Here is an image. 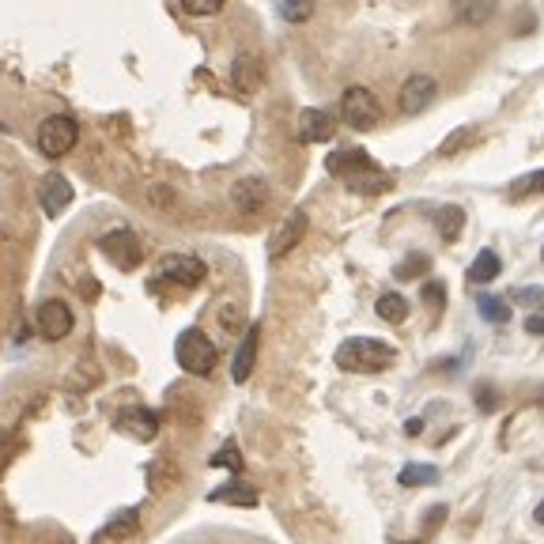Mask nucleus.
<instances>
[{
  "label": "nucleus",
  "mask_w": 544,
  "mask_h": 544,
  "mask_svg": "<svg viewBox=\"0 0 544 544\" xmlns=\"http://www.w3.org/2000/svg\"><path fill=\"white\" fill-rule=\"evenodd\" d=\"M182 12H189V16H220L223 4L220 0H186Z\"/></svg>",
  "instance_id": "28"
},
{
  "label": "nucleus",
  "mask_w": 544,
  "mask_h": 544,
  "mask_svg": "<svg viewBox=\"0 0 544 544\" xmlns=\"http://www.w3.org/2000/svg\"><path fill=\"white\" fill-rule=\"evenodd\" d=\"M99 250H102V257L121 272H133L136 265L144 261V246H140L136 231H129V227H114V231H106V235L99 238Z\"/></svg>",
  "instance_id": "4"
},
{
  "label": "nucleus",
  "mask_w": 544,
  "mask_h": 544,
  "mask_svg": "<svg viewBox=\"0 0 544 544\" xmlns=\"http://www.w3.org/2000/svg\"><path fill=\"white\" fill-rule=\"evenodd\" d=\"M518 193H544V170H537V174L522 178V182H518Z\"/></svg>",
  "instance_id": "32"
},
{
  "label": "nucleus",
  "mask_w": 544,
  "mask_h": 544,
  "mask_svg": "<svg viewBox=\"0 0 544 544\" xmlns=\"http://www.w3.org/2000/svg\"><path fill=\"white\" fill-rule=\"evenodd\" d=\"M118 427L133 431L136 439H152L155 427H159V420H155L148 408H129V412H121V416H118Z\"/></svg>",
  "instance_id": "17"
},
{
  "label": "nucleus",
  "mask_w": 544,
  "mask_h": 544,
  "mask_svg": "<svg viewBox=\"0 0 544 544\" xmlns=\"http://www.w3.org/2000/svg\"><path fill=\"white\" fill-rule=\"evenodd\" d=\"M212 503H231V507H254L257 503V492L250 484H242V480H231V484H223L216 492L208 495Z\"/></svg>",
  "instance_id": "18"
},
{
  "label": "nucleus",
  "mask_w": 544,
  "mask_h": 544,
  "mask_svg": "<svg viewBox=\"0 0 544 544\" xmlns=\"http://www.w3.org/2000/svg\"><path fill=\"white\" fill-rule=\"evenodd\" d=\"M72 306L65 299H46V303H38L34 310V325H38V333L46 340H65L72 333Z\"/></svg>",
  "instance_id": "6"
},
{
  "label": "nucleus",
  "mask_w": 544,
  "mask_h": 544,
  "mask_svg": "<svg viewBox=\"0 0 544 544\" xmlns=\"http://www.w3.org/2000/svg\"><path fill=\"white\" fill-rule=\"evenodd\" d=\"M348 182V189L352 193H382V189H390V174L386 170H359V174H352V178H344Z\"/></svg>",
  "instance_id": "20"
},
{
  "label": "nucleus",
  "mask_w": 544,
  "mask_h": 544,
  "mask_svg": "<svg viewBox=\"0 0 544 544\" xmlns=\"http://www.w3.org/2000/svg\"><path fill=\"white\" fill-rule=\"evenodd\" d=\"M231 201H235V208L242 216H254V212H261V208L269 204V189H265L261 178H242V182H235V189H231Z\"/></svg>",
  "instance_id": "11"
},
{
  "label": "nucleus",
  "mask_w": 544,
  "mask_h": 544,
  "mask_svg": "<svg viewBox=\"0 0 544 544\" xmlns=\"http://www.w3.org/2000/svg\"><path fill=\"white\" fill-rule=\"evenodd\" d=\"M514 303H522V306H544V288H518V291H514Z\"/></svg>",
  "instance_id": "30"
},
{
  "label": "nucleus",
  "mask_w": 544,
  "mask_h": 544,
  "mask_svg": "<svg viewBox=\"0 0 544 544\" xmlns=\"http://www.w3.org/2000/svg\"><path fill=\"white\" fill-rule=\"evenodd\" d=\"M397 352L390 344L374 337H348L337 348V367L340 371H352V374H378V371H390Z\"/></svg>",
  "instance_id": "1"
},
{
  "label": "nucleus",
  "mask_w": 544,
  "mask_h": 544,
  "mask_svg": "<svg viewBox=\"0 0 544 544\" xmlns=\"http://www.w3.org/2000/svg\"><path fill=\"white\" fill-rule=\"evenodd\" d=\"M257 337H261V329H257V325H250V329L242 333V344H238V352H235V367H231V378H235V382H246V378H250V371H254Z\"/></svg>",
  "instance_id": "14"
},
{
  "label": "nucleus",
  "mask_w": 544,
  "mask_h": 544,
  "mask_svg": "<svg viewBox=\"0 0 544 544\" xmlns=\"http://www.w3.org/2000/svg\"><path fill=\"white\" fill-rule=\"evenodd\" d=\"M499 269H503V261H499V254H492V250H480V254L473 257V265H469V284H492L495 276H499Z\"/></svg>",
  "instance_id": "19"
},
{
  "label": "nucleus",
  "mask_w": 544,
  "mask_h": 544,
  "mask_svg": "<svg viewBox=\"0 0 544 544\" xmlns=\"http://www.w3.org/2000/svg\"><path fill=\"white\" fill-rule=\"evenodd\" d=\"M495 405H499V401H495V390H484V386H480V390H476V408H480V412H492Z\"/></svg>",
  "instance_id": "33"
},
{
  "label": "nucleus",
  "mask_w": 544,
  "mask_h": 544,
  "mask_svg": "<svg viewBox=\"0 0 544 544\" xmlns=\"http://www.w3.org/2000/svg\"><path fill=\"white\" fill-rule=\"evenodd\" d=\"M378 318L382 322H393V325H401L408 318V303H405V295H397V291H386L382 299H378Z\"/></svg>",
  "instance_id": "21"
},
{
  "label": "nucleus",
  "mask_w": 544,
  "mask_h": 544,
  "mask_svg": "<svg viewBox=\"0 0 544 544\" xmlns=\"http://www.w3.org/2000/svg\"><path fill=\"white\" fill-rule=\"evenodd\" d=\"M495 16V4H480V0H473V4H461L458 8V19L461 23H484V19Z\"/></svg>",
  "instance_id": "25"
},
{
  "label": "nucleus",
  "mask_w": 544,
  "mask_h": 544,
  "mask_svg": "<svg viewBox=\"0 0 544 544\" xmlns=\"http://www.w3.org/2000/svg\"><path fill=\"white\" fill-rule=\"evenodd\" d=\"M38 152L50 155V159H61V155H68L72 148H76V140H80V125H76V118H68V114H53V118H46L42 125H38Z\"/></svg>",
  "instance_id": "3"
},
{
  "label": "nucleus",
  "mask_w": 544,
  "mask_h": 544,
  "mask_svg": "<svg viewBox=\"0 0 544 544\" xmlns=\"http://www.w3.org/2000/svg\"><path fill=\"white\" fill-rule=\"evenodd\" d=\"M231 80H235V87L242 95H254L257 87H261V80H265V65L257 61L254 53H238L235 65H231Z\"/></svg>",
  "instance_id": "12"
},
{
  "label": "nucleus",
  "mask_w": 544,
  "mask_h": 544,
  "mask_svg": "<svg viewBox=\"0 0 544 544\" xmlns=\"http://www.w3.org/2000/svg\"><path fill=\"white\" fill-rule=\"evenodd\" d=\"M212 465L216 469H231V473H242V458H238V450H235V442H227L223 450H216V458H212Z\"/></svg>",
  "instance_id": "27"
},
{
  "label": "nucleus",
  "mask_w": 544,
  "mask_h": 544,
  "mask_svg": "<svg viewBox=\"0 0 544 544\" xmlns=\"http://www.w3.org/2000/svg\"><path fill=\"white\" fill-rule=\"evenodd\" d=\"M526 333H533V337H544V314H529V318H526Z\"/></svg>",
  "instance_id": "34"
},
{
  "label": "nucleus",
  "mask_w": 544,
  "mask_h": 544,
  "mask_svg": "<svg viewBox=\"0 0 544 544\" xmlns=\"http://www.w3.org/2000/svg\"><path fill=\"white\" fill-rule=\"evenodd\" d=\"M476 310H480L484 322H492V325L510 322V306L507 299H499V295H480V299H476Z\"/></svg>",
  "instance_id": "23"
},
{
  "label": "nucleus",
  "mask_w": 544,
  "mask_h": 544,
  "mask_svg": "<svg viewBox=\"0 0 544 544\" xmlns=\"http://www.w3.org/2000/svg\"><path fill=\"white\" fill-rule=\"evenodd\" d=\"M333 136V118L325 110H303L299 114V140L306 144H325Z\"/></svg>",
  "instance_id": "13"
},
{
  "label": "nucleus",
  "mask_w": 544,
  "mask_h": 544,
  "mask_svg": "<svg viewBox=\"0 0 544 544\" xmlns=\"http://www.w3.org/2000/svg\"><path fill=\"white\" fill-rule=\"evenodd\" d=\"M424 269H427V257L424 254H412L405 265L397 269V276H401V280H416V272H424Z\"/></svg>",
  "instance_id": "29"
},
{
  "label": "nucleus",
  "mask_w": 544,
  "mask_h": 544,
  "mask_svg": "<svg viewBox=\"0 0 544 544\" xmlns=\"http://www.w3.org/2000/svg\"><path fill=\"white\" fill-rule=\"evenodd\" d=\"M397 480H401V488H416V484H435V480H439V469H435V465H405Z\"/></svg>",
  "instance_id": "24"
},
{
  "label": "nucleus",
  "mask_w": 544,
  "mask_h": 544,
  "mask_svg": "<svg viewBox=\"0 0 544 544\" xmlns=\"http://www.w3.org/2000/svg\"><path fill=\"white\" fill-rule=\"evenodd\" d=\"M340 118L348 121L352 129H374L382 121V106H378L374 91H367V87H348L340 95Z\"/></svg>",
  "instance_id": "5"
},
{
  "label": "nucleus",
  "mask_w": 544,
  "mask_h": 544,
  "mask_svg": "<svg viewBox=\"0 0 544 544\" xmlns=\"http://www.w3.org/2000/svg\"><path fill=\"white\" fill-rule=\"evenodd\" d=\"M136 529H140V507L121 510L102 526V541H125V537H133Z\"/></svg>",
  "instance_id": "16"
},
{
  "label": "nucleus",
  "mask_w": 544,
  "mask_h": 544,
  "mask_svg": "<svg viewBox=\"0 0 544 544\" xmlns=\"http://www.w3.org/2000/svg\"><path fill=\"white\" fill-rule=\"evenodd\" d=\"M310 4H303V0H284L280 4V19H288V23H303V19H310Z\"/></svg>",
  "instance_id": "26"
},
{
  "label": "nucleus",
  "mask_w": 544,
  "mask_h": 544,
  "mask_svg": "<svg viewBox=\"0 0 544 544\" xmlns=\"http://www.w3.org/2000/svg\"><path fill=\"white\" fill-rule=\"evenodd\" d=\"M38 197H42V208H46V216H61L68 204H72V186H68L65 174H46L42 178V189H38Z\"/></svg>",
  "instance_id": "10"
},
{
  "label": "nucleus",
  "mask_w": 544,
  "mask_h": 544,
  "mask_svg": "<svg viewBox=\"0 0 544 544\" xmlns=\"http://www.w3.org/2000/svg\"><path fill=\"white\" fill-rule=\"evenodd\" d=\"M541 257H544V250H541Z\"/></svg>",
  "instance_id": "37"
},
{
  "label": "nucleus",
  "mask_w": 544,
  "mask_h": 544,
  "mask_svg": "<svg viewBox=\"0 0 544 544\" xmlns=\"http://www.w3.org/2000/svg\"><path fill=\"white\" fill-rule=\"evenodd\" d=\"M465 140H473V129H461V133H454V136H446V144L439 148V155H454L465 144Z\"/></svg>",
  "instance_id": "31"
},
{
  "label": "nucleus",
  "mask_w": 544,
  "mask_h": 544,
  "mask_svg": "<svg viewBox=\"0 0 544 544\" xmlns=\"http://www.w3.org/2000/svg\"><path fill=\"white\" fill-rule=\"evenodd\" d=\"M159 276L170 280V284H182V288H197L208 269H204V261L197 254H167L159 261Z\"/></svg>",
  "instance_id": "7"
},
{
  "label": "nucleus",
  "mask_w": 544,
  "mask_h": 544,
  "mask_svg": "<svg viewBox=\"0 0 544 544\" xmlns=\"http://www.w3.org/2000/svg\"><path fill=\"white\" fill-rule=\"evenodd\" d=\"M435 76H427V72H416V76H408L405 84H401V95H397V106H401V114L408 118H416V114H424L431 99H435Z\"/></svg>",
  "instance_id": "8"
},
{
  "label": "nucleus",
  "mask_w": 544,
  "mask_h": 544,
  "mask_svg": "<svg viewBox=\"0 0 544 544\" xmlns=\"http://www.w3.org/2000/svg\"><path fill=\"white\" fill-rule=\"evenodd\" d=\"M306 212H288L284 220H280V227L269 235V257H284V254H291L299 242H303V235H306Z\"/></svg>",
  "instance_id": "9"
},
{
  "label": "nucleus",
  "mask_w": 544,
  "mask_h": 544,
  "mask_svg": "<svg viewBox=\"0 0 544 544\" xmlns=\"http://www.w3.org/2000/svg\"><path fill=\"white\" fill-rule=\"evenodd\" d=\"M533 518H537V522H541V526H544V499H541V503H537V514H533Z\"/></svg>",
  "instance_id": "36"
},
{
  "label": "nucleus",
  "mask_w": 544,
  "mask_h": 544,
  "mask_svg": "<svg viewBox=\"0 0 544 544\" xmlns=\"http://www.w3.org/2000/svg\"><path fill=\"white\" fill-rule=\"evenodd\" d=\"M174 359H178L182 371L197 374V378H208L212 367H216V359H220V352H216L212 337H204L201 329H186L182 337L174 340Z\"/></svg>",
  "instance_id": "2"
},
{
  "label": "nucleus",
  "mask_w": 544,
  "mask_h": 544,
  "mask_svg": "<svg viewBox=\"0 0 544 544\" xmlns=\"http://www.w3.org/2000/svg\"><path fill=\"white\" fill-rule=\"evenodd\" d=\"M329 174H340V178H352V174H359V170H371V155L363 152V148H348V152H337L329 155Z\"/></svg>",
  "instance_id": "15"
},
{
  "label": "nucleus",
  "mask_w": 544,
  "mask_h": 544,
  "mask_svg": "<svg viewBox=\"0 0 544 544\" xmlns=\"http://www.w3.org/2000/svg\"><path fill=\"white\" fill-rule=\"evenodd\" d=\"M424 299H427V303H442V288H439V284H427Z\"/></svg>",
  "instance_id": "35"
},
{
  "label": "nucleus",
  "mask_w": 544,
  "mask_h": 544,
  "mask_svg": "<svg viewBox=\"0 0 544 544\" xmlns=\"http://www.w3.org/2000/svg\"><path fill=\"white\" fill-rule=\"evenodd\" d=\"M435 223H439V235L446 238V242H454V238L465 231V212H461L458 204H446V208H439Z\"/></svg>",
  "instance_id": "22"
}]
</instances>
